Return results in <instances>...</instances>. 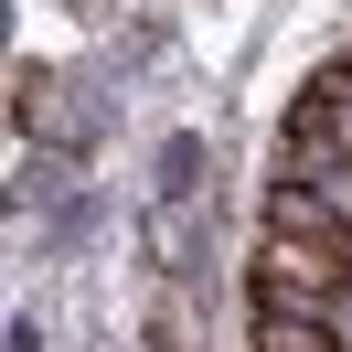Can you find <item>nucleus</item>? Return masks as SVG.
Returning <instances> with one entry per match:
<instances>
[{
  "mask_svg": "<svg viewBox=\"0 0 352 352\" xmlns=\"http://www.w3.org/2000/svg\"><path fill=\"white\" fill-rule=\"evenodd\" d=\"M342 288H352V245H342V235H267V256H256V309H309V320H320Z\"/></svg>",
  "mask_w": 352,
  "mask_h": 352,
  "instance_id": "nucleus-1",
  "label": "nucleus"
},
{
  "mask_svg": "<svg viewBox=\"0 0 352 352\" xmlns=\"http://www.w3.org/2000/svg\"><path fill=\"white\" fill-rule=\"evenodd\" d=\"M192 171H203V139H171L160 150V192H192Z\"/></svg>",
  "mask_w": 352,
  "mask_h": 352,
  "instance_id": "nucleus-2",
  "label": "nucleus"
}]
</instances>
